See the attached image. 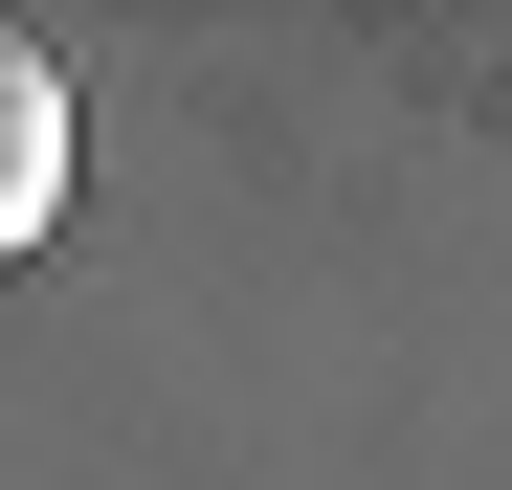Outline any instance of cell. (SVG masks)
Here are the masks:
<instances>
[{
	"instance_id": "1",
	"label": "cell",
	"mask_w": 512,
	"mask_h": 490,
	"mask_svg": "<svg viewBox=\"0 0 512 490\" xmlns=\"http://www.w3.org/2000/svg\"><path fill=\"white\" fill-rule=\"evenodd\" d=\"M45 201H67V67L0 23V268H23L45 245Z\"/></svg>"
}]
</instances>
